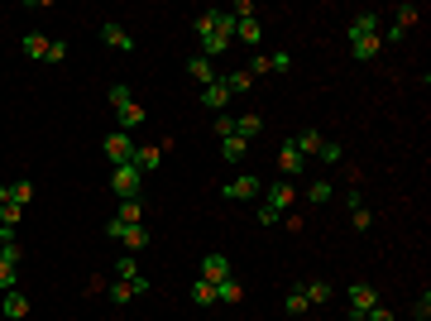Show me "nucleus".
I'll use <instances>...</instances> for the list:
<instances>
[{"label":"nucleus","instance_id":"1","mask_svg":"<svg viewBox=\"0 0 431 321\" xmlns=\"http://www.w3.org/2000/svg\"><path fill=\"white\" fill-rule=\"evenodd\" d=\"M293 183H273L269 188V197H264V207H259V225H273V221H283V211H288V207H293Z\"/></svg>","mask_w":431,"mask_h":321},{"label":"nucleus","instance_id":"2","mask_svg":"<svg viewBox=\"0 0 431 321\" xmlns=\"http://www.w3.org/2000/svg\"><path fill=\"white\" fill-rule=\"evenodd\" d=\"M139 188H144V173H139L135 163H120V168H110V192H115L120 202L139 197Z\"/></svg>","mask_w":431,"mask_h":321},{"label":"nucleus","instance_id":"3","mask_svg":"<svg viewBox=\"0 0 431 321\" xmlns=\"http://www.w3.org/2000/svg\"><path fill=\"white\" fill-rule=\"evenodd\" d=\"M106 235L120 244H130V254H139V249H149V225H125V221H115L110 216L106 221Z\"/></svg>","mask_w":431,"mask_h":321},{"label":"nucleus","instance_id":"4","mask_svg":"<svg viewBox=\"0 0 431 321\" xmlns=\"http://www.w3.org/2000/svg\"><path fill=\"white\" fill-rule=\"evenodd\" d=\"M259 192H264V183H259L254 173H240V178H230V183L220 188V197H225V202H254Z\"/></svg>","mask_w":431,"mask_h":321},{"label":"nucleus","instance_id":"5","mask_svg":"<svg viewBox=\"0 0 431 321\" xmlns=\"http://www.w3.org/2000/svg\"><path fill=\"white\" fill-rule=\"evenodd\" d=\"M101 149H106V159L115 163V168H120V163H130V159H135V139H130V134H125V130H110Z\"/></svg>","mask_w":431,"mask_h":321},{"label":"nucleus","instance_id":"6","mask_svg":"<svg viewBox=\"0 0 431 321\" xmlns=\"http://www.w3.org/2000/svg\"><path fill=\"white\" fill-rule=\"evenodd\" d=\"M378 302V293L369 288V283H350V312H345V321H364V312Z\"/></svg>","mask_w":431,"mask_h":321},{"label":"nucleus","instance_id":"7","mask_svg":"<svg viewBox=\"0 0 431 321\" xmlns=\"http://www.w3.org/2000/svg\"><path fill=\"white\" fill-rule=\"evenodd\" d=\"M101 44H106V48H115V53H135V34H130L125 25H115V20H110V25H101Z\"/></svg>","mask_w":431,"mask_h":321},{"label":"nucleus","instance_id":"8","mask_svg":"<svg viewBox=\"0 0 431 321\" xmlns=\"http://www.w3.org/2000/svg\"><path fill=\"white\" fill-rule=\"evenodd\" d=\"M278 173H283V183H288V178H302V173H307V159L297 154L293 144H283V149H278Z\"/></svg>","mask_w":431,"mask_h":321},{"label":"nucleus","instance_id":"9","mask_svg":"<svg viewBox=\"0 0 431 321\" xmlns=\"http://www.w3.org/2000/svg\"><path fill=\"white\" fill-rule=\"evenodd\" d=\"M230 278V259L225 254H201V283H225Z\"/></svg>","mask_w":431,"mask_h":321},{"label":"nucleus","instance_id":"10","mask_svg":"<svg viewBox=\"0 0 431 321\" xmlns=\"http://www.w3.org/2000/svg\"><path fill=\"white\" fill-rule=\"evenodd\" d=\"M201 106L206 110H225L230 106V86H225V77H216L211 86H201Z\"/></svg>","mask_w":431,"mask_h":321},{"label":"nucleus","instance_id":"11","mask_svg":"<svg viewBox=\"0 0 431 321\" xmlns=\"http://www.w3.org/2000/svg\"><path fill=\"white\" fill-rule=\"evenodd\" d=\"M0 312H5V321H25L29 317V297L20 293V288H10V293L0 297Z\"/></svg>","mask_w":431,"mask_h":321},{"label":"nucleus","instance_id":"12","mask_svg":"<svg viewBox=\"0 0 431 321\" xmlns=\"http://www.w3.org/2000/svg\"><path fill=\"white\" fill-rule=\"evenodd\" d=\"M350 44V53L359 58V63H369V58L383 53V34H364V39H345Z\"/></svg>","mask_w":431,"mask_h":321},{"label":"nucleus","instance_id":"13","mask_svg":"<svg viewBox=\"0 0 431 321\" xmlns=\"http://www.w3.org/2000/svg\"><path fill=\"white\" fill-rule=\"evenodd\" d=\"M139 168V173H154V168H159L163 163V149L159 144H135V159H130Z\"/></svg>","mask_w":431,"mask_h":321},{"label":"nucleus","instance_id":"14","mask_svg":"<svg viewBox=\"0 0 431 321\" xmlns=\"http://www.w3.org/2000/svg\"><path fill=\"white\" fill-rule=\"evenodd\" d=\"M187 77H192V81H201V86H211L220 72H216L211 58H187Z\"/></svg>","mask_w":431,"mask_h":321},{"label":"nucleus","instance_id":"15","mask_svg":"<svg viewBox=\"0 0 431 321\" xmlns=\"http://www.w3.org/2000/svg\"><path fill=\"white\" fill-rule=\"evenodd\" d=\"M364 34H378V15L374 10H359L350 20V29H345V39H364Z\"/></svg>","mask_w":431,"mask_h":321},{"label":"nucleus","instance_id":"16","mask_svg":"<svg viewBox=\"0 0 431 321\" xmlns=\"http://www.w3.org/2000/svg\"><path fill=\"white\" fill-rule=\"evenodd\" d=\"M288 144H293V149L302 154V159H312V154L321 149V130H297L293 139H288Z\"/></svg>","mask_w":431,"mask_h":321},{"label":"nucleus","instance_id":"17","mask_svg":"<svg viewBox=\"0 0 431 321\" xmlns=\"http://www.w3.org/2000/svg\"><path fill=\"white\" fill-rule=\"evenodd\" d=\"M115 120H120V130H125V134L139 130V125H144V106H139V101H130V106L115 110Z\"/></svg>","mask_w":431,"mask_h":321},{"label":"nucleus","instance_id":"18","mask_svg":"<svg viewBox=\"0 0 431 321\" xmlns=\"http://www.w3.org/2000/svg\"><path fill=\"white\" fill-rule=\"evenodd\" d=\"M115 221H125V225H144V197H130V202H120Z\"/></svg>","mask_w":431,"mask_h":321},{"label":"nucleus","instance_id":"19","mask_svg":"<svg viewBox=\"0 0 431 321\" xmlns=\"http://www.w3.org/2000/svg\"><path fill=\"white\" fill-rule=\"evenodd\" d=\"M235 34H240L249 48H254V44H264V25H259V15H254V20H235Z\"/></svg>","mask_w":431,"mask_h":321},{"label":"nucleus","instance_id":"20","mask_svg":"<svg viewBox=\"0 0 431 321\" xmlns=\"http://www.w3.org/2000/svg\"><path fill=\"white\" fill-rule=\"evenodd\" d=\"M244 154H249V144H244L240 134H230V139H220V159H225V163H240Z\"/></svg>","mask_w":431,"mask_h":321},{"label":"nucleus","instance_id":"21","mask_svg":"<svg viewBox=\"0 0 431 321\" xmlns=\"http://www.w3.org/2000/svg\"><path fill=\"white\" fill-rule=\"evenodd\" d=\"M48 44H53V39H44V34H25V53L34 58V63H48Z\"/></svg>","mask_w":431,"mask_h":321},{"label":"nucleus","instance_id":"22","mask_svg":"<svg viewBox=\"0 0 431 321\" xmlns=\"http://www.w3.org/2000/svg\"><path fill=\"white\" fill-rule=\"evenodd\" d=\"M417 20H422V10H417V5H398V10H393V29H398V34H407Z\"/></svg>","mask_w":431,"mask_h":321},{"label":"nucleus","instance_id":"23","mask_svg":"<svg viewBox=\"0 0 431 321\" xmlns=\"http://www.w3.org/2000/svg\"><path fill=\"white\" fill-rule=\"evenodd\" d=\"M230 48V39L225 34H201V58H220Z\"/></svg>","mask_w":431,"mask_h":321},{"label":"nucleus","instance_id":"24","mask_svg":"<svg viewBox=\"0 0 431 321\" xmlns=\"http://www.w3.org/2000/svg\"><path fill=\"white\" fill-rule=\"evenodd\" d=\"M259 130H264V115H240V120H235V134H240L244 144H249Z\"/></svg>","mask_w":431,"mask_h":321},{"label":"nucleus","instance_id":"25","mask_svg":"<svg viewBox=\"0 0 431 321\" xmlns=\"http://www.w3.org/2000/svg\"><path fill=\"white\" fill-rule=\"evenodd\" d=\"M302 293H307V302H312V307H321V302H331V293H336V288H331V283H302Z\"/></svg>","mask_w":431,"mask_h":321},{"label":"nucleus","instance_id":"26","mask_svg":"<svg viewBox=\"0 0 431 321\" xmlns=\"http://www.w3.org/2000/svg\"><path fill=\"white\" fill-rule=\"evenodd\" d=\"M10 202H15V207L25 211L29 202H34V183H25V178H20V183H10Z\"/></svg>","mask_w":431,"mask_h":321},{"label":"nucleus","instance_id":"27","mask_svg":"<svg viewBox=\"0 0 431 321\" xmlns=\"http://www.w3.org/2000/svg\"><path fill=\"white\" fill-rule=\"evenodd\" d=\"M244 288L235 283V278H225V283H216V302H240Z\"/></svg>","mask_w":431,"mask_h":321},{"label":"nucleus","instance_id":"28","mask_svg":"<svg viewBox=\"0 0 431 321\" xmlns=\"http://www.w3.org/2000/svg\"><path fill=\"white\" fill-rule=\"evenodd\" d=\"M115 278H120V283H130V278H139V264H135V254L115 259Z\"/></svg>","mask_w":431,"mask_h":321},{"label":"nucleus","instance_id":"29","mask_svg":"<svg viewBox=\"0 0 431 321\" xmlns=\"http://www.w3.org/2000/svg\"><path fill=\"white\" fill-rule=\"evenodd\" d=\"M192 302H197V307H211L216 302V283H192Z\"/></svg>","mask_w":431,"mask_h":321},{"label":"nucleus","instance_id":"30","mask_svg":"<svg viewBox=\"0 0 431 321\" xmlns=\"http://www.w3.org/2000/svg\"><path fill=\"white\" fill-rule=\"evenodd\" d=\"M106 96H110V106H115V110H120V106H130V101H135V91H130L125 81H115V86H110V91H106Z\"/></svg>","mask_w":431,"mask_h":321},{"label":"nucleus","instance_id":"31","mask_svg":"<svg viewBox=\"0 0 431 321\" xmlns=\"http://www.w3.org/2000/svg\"><path fill=\"white\" fill-rule=\"evenodd\" d=\"M225 86H230V96H240V91L254 86V77H249V72H225Z\"/></svg>","mask_w":431,"mask_h":321},{"label":"nucleus","instance_id":"32","mask_svg":"<svg viewBox=\"0 0 431 321\" xmlns=\"http://www.w3.org/2000/svg\"><path fill=\"white\" fill-rule=\"evenodd\" d=\"M283 307H288V317H302V312H307L312 302H307V293H302V288H293V293H288V302H283Z\"/></svg>","mask_w":431,"mask_h":321},{"label":"nucleus","instance_id":"33","mask_svg":"<svg viewBox=\"0 0 431 321\" xmlns=\"http://www.w3.org/2000/svg\"><path fill=\"white\" fill-rule=\"evenodd\" d=\"M317 154H321V163H340V159H345V149H340L336 139H321V149H317Z\"/></svg>","mask_w":431,"mask_h":321},{"label":"nucleus","instance_id":"34","mask_svg":"<svg viewBox=\"0 0 431 321\" xmlns=\"http://www.w3.org/2000/svg\"><path fill=\"white\" fill-rule=\"evenodd\" d=\"M331 183H312V188H307V202H312V207H321V202H331Z\"/></svg>","mask_w":431,"mask_h":321},{"label":"nucleus","instance_id":"35","mask_svg":"<svg viewBox=\"0 0 431 321\" xmlns=\"http://www.w3.org/2000/svg\"><path fill=\"white\" fill-rule=\"evenodd\" d=\"M15 283H20V268H15V264H5V259H0V293H10Z\"/></svg>","mask_w":431,"mask_h":321},{"label":"nucleus","instance_id":"36","mask_svg":"<svg viewBox=\"0 0 431 321\" xmlns=\"http://www.w3.org/2000/svg\"><path fill=\"white\" fill-rule=\"evenodd\" d=\"M350 211H354V230H369V225H374V211H369L364 202H359V207H350Z\"/></svg>","mask_w":431,"mask_h":321},{"label":"nucleus","instance_id":"37","mask_svg":"<svg viewBox=\"0 0 431 321\" xmlns=\"http://www.w3.org/2000/svg\"><path fill=\"white\" fill-rule=\"evenodd\" d=\"M230 15H235V20H254L259 10H254V0H235V5H230Z\"/></svg>","mask_w":431,"mask_h":321},{"label":"nucleus","instance_id":"38","mask_svg":"<svg viewBox=\"0 0 431 321\" xmlns=\"http://www.w3.org/2000/svg\"><path fill=\"white\" fill-rule=\"evenodd\" d=\"M216 139H230V134H235V120H230V115H216Z\"/></svg>","mask_w":431,"mask_h":321},{"label":"nucleus","instance_id":"39","mask_svg":"<svg viewBox=\"0 0 431 321\" xmlns=\"http://www.w3.org/2000/svg\"><path fill=\"white\" fill-rule=\"evenodd\" d=\"M130 283H110V302H115V307H125V302H130Z\"/></svg>","mask_w":431,"mask_h":321},{"label":"nucleus","instance_id":"40","mask_svg":"<svg viewBox=\"0 0 431 321\" xmlns=\"http://www.w3.org/2000/svg\"><path fill=\"white\" fill-rule=\"evenodd\" d=\"M0 259H5V264H15V268H20V259H25V249H20V244H0Z\"/></svg>","mask_w":431,"mask_h":321},{"label":"nucleus","instance_id":"41","mask_svg":"<svg viewBox=\"0 0 431 321\" xmlns=\"http://www.w3.org/2000/svg\"><path fill=\"white\" fill-rule=\"evenodd\" d=\"M293 67V58L288 53H269V72H288Z\"/></svg>","mask_w":431,"mask_h":321},{"label":"nucleus","instance_id":"42","mask_svg":"<svg viewBox=\"0 0 431 321\" xmlns=\"http://www.w3.org/2000/svg\"><path fill=\"white\" fill-rule=\"evenodd\" d=\"M364 321H393V312H388V307H383V302H374V307H369V312H364Z\"/></svg>","mask_w":431,"mask_h":321},{"label":"nucleus","instance_id":"43","mask_svg":"<svg viewBox=\"0 0 431 321\" xmlns=\"http://www.w3.org/2000/svg\"><path fill=\"white\" fill-rule=\"evenodd\" d=\"M0 225H20V207H15V202L0 207Z\"/></svg>","mask_w":431,"mask_h":321},{"label":"nucleus","instance_id":"44","mask_svg":"<svg viewBox=\"0 0 431 321\" xmlns=\"http://www.w3.org/2000/svg\"><path fill=\"white\" fill-rule=\"evenodd\" d=\"M62 58H67V44L53 39V44H48V63H62Z\"/></svg>","mask_w":431,"mask_h":321},{"label":"nucleus","instance_id":"45","mask_svg":"<svg viewBox=\"0 0 431 321\" xmlns=\"http://www.w3.org/2000/svg\"><path fill=\"white\" fill-rule=\"evenodd\" d=\"M412 312H417V321H427V317H431V297L422 293V297H417V307H412Z\"/></svg>","mask_w":431,"mask_h":321},{"label":"nucleus","instance_id":"46","mask_svg":"<svg viewBox=\"0 0 431 321\" xmlns=\"http://www.w3.org/2000/svg\"><path fill=\"white\" fill-rule=\"evenodd\" d=\"M149 288H154V283H149L144 273H139V278H130V293H135V297H139V293H149Z\"/></svg>","mask_w":431,"mask_h":321},{"label":"nucleus","instance_id":"47","mask_svg":"<svg viewBox=\"0 0 431 321\" xmlns=\"http://www.w3.org/2000/svg\"><path fill=\"white\" fill-rule=\"evenodd\" d=\"M0 207H10V183H0Z\"/></svg>","mask_w":431,"mask_h":321}]
</instances>
